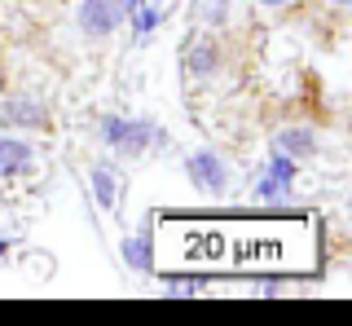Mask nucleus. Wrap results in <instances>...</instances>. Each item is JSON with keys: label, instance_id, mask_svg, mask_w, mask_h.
<instances>
[{"label": "nucleus", "instance_id": "nucleus-3", "mask_svg": "<svg viewBox=\"0 0 352 326\" xmlns=\"http://www.w3.org/2000/svg\"><path fill=\"white\" fill-rule=\"evenodd\" d=\"M0 124L14 128V133H49L53 111L36 93H9V97H0Z\"/></svg>", "mask_w": 352, "mask_h": 326}, {"label": "nucleus", "instance_id": "nucleus-16", "mask_svg": "<svg viewBox=\"0 0 352 326\" xmlns=\"http://www.w3.org/2000/svg\"><path fill=\"white\" fill-rule=\"evenodd\" d=\"M9 252H14V238H0V260H9Z\"/></svg>", "mask_w": 352, "mask_h": 326}, {"label": "nucleus", "instance_id": "nucleus-9", "mask_svg": "<svg viewBox=\"0 0 352 326\" xmlns=\"http://www.w3.org/2000/svg\"><path fill=\"white\" fill-rule=\"evenodd\" d=\"M251 194H256L260 203H269V208H278V203H286L295 194V181H286V177H278V172L260 168L256 181H251Z\"/></svg>", "mask_w": 352, "mask_h": 326}, {"label": "nucleus", "instance_id": "nucleus-4", "mask_svg": "<svg viewBox=\"0 0 352 326\" xmlns=\"http://www.w3.org/2000/svg\"><path fill=\"white\" fill-rule=\"evenodd\" d=\"M124 23H128L124 0H80V9H75V31L84 40H110Z\"/></svg>", "mask_w": 352, "mask_h": 326}, {"label": "nucleus", "instance_id": "nucleus-13", "mask_svg": "<svg viewBox=\"0 0 352 326\" xmlns=\"http://www.w3.org/2000/svg\"><path fill=\"white\" fill-rule=\"evenodd\" d=\"M207 287H212V282H207V278H198V274H168V278H163V296H168V300L203 296Z\"/></svg>", "mask_w": 352, "mask_h": 326}, {"label": "nucleus", "instance_id": "nucleus-17", "mask_svg": "<svg viewBox=\"0 0 352 326\" xmlns=\"http://www.w3.org/2000/svg\"><path fill=\"white\" fill-rule=\"evenodd\" d=\"M330 5H335V9H352V0H330Z\"/></svg>", "mask_w": 352, "mask_h": 326}, {"label": "nucleus", "instance_id": "nucleus-15", "mask_svg": "<svg viewBox=\"0 0 352 326\" xmlns=\"http://www.w3.org/2000/svg\"><path fill=\"white\" fill-rule=\"evenodd\" d=\"M251 5H260V9H273V14H282V9H291L295 0H251Z\"/></svg>", "mask_w": 352, "mask_h": 326}, {"label": "nucleus", "instance_id": "nucleus-7", "mask_svg": "<svg viewBox=\"0 0 352 326\" xmlns=\"http://www.w3.org/2000/svg\"><path fill=\"white\" fill-rule=\"evenodd\" d=\"M88 190H93V203L102 212L115 216L119 203H124V177H119V168L110 159H97L93 168H88Z\"/></svg>", "mask_w": 352, "mask_h": 326}, {"label": "nucleus", "instance_id": "nucleus-2", "mask_svg": "<svg viewBox=\"0 0 352 326\" xmlns=\"http://www.w3.org/2000/svg\"><path fill=\"white\" fill-rule=\"evenodd\" d=\"M181 67L190 80H216L220 71H225V40L216 36V31H194L190 40H185V53H181Z\"/></svg>", "mask_w": 352, "mask_h": 326}, {"label": "nucleus", "instance_id": "nucleus-14", "mask_svg": "<svg viewBox=\"0 0 352 326\" xmlns=\"http://www.w3.org/2000/svg\"><path fill=\"white\" fill-rule=\"evenodd\" d=\"M256 291H260V296H269V300H278V296H286L291 287H286L282 278H260V282H256Z\"/></svg>", "mask_w": 352, "mask_h": 326}, {"label": "nucleus", "instance_id": "nucleus-5", "mask_svg": "<svg viewBox=\"0 0 352 326\" xmlns=\"http://www.w3.org/2000/svg\"><path fill=\"white\" fill-rule=\"evenodd\" d=\"M185 177H190V186L198 194H229V181H234L225 155L212 150V146H198V150L185 155Z\"/></svg>", "mask_w": 352, "mask_h": 326}, {"label": "nucleus", "instance_id": "nucleus-10", "mask_svg": "<svg viewBox=\"0 0 352 326\" xmlns=\"http://www.w3.org/2000/svg\"><path fill=\"white\" fill-rule=\"evenodd\" d=\"M119 256H124V265L132 274H154V243L150 234H128L124 243H119Z\"/></svg>", "mask_w": 352, "mask_h": 326}, {"label": "nucleus", "instance_id": "nucleus-6", "mask_svg": "<svg viewBox=\"0 0 352 326\" xmlns=\"http://www.w3.org/2000/svg\"><path fill=\"white\" fill-rule=\"evenodd\" d=\"M40 172V155L31 141L14 133H0V181H27Z\"/></svg>", "mask_w": 352, "mask_h": 326}, {"label": "nucleus", "instance_id": "nucleus-8", "mask_svg": "<svg viewBox=\"0 0 352 326\" xmlns=\"http://www.w3.org/2000/svg\"><path fill=\"white\" fill-rule=\"evenodd\" d=\"M273 150H282V155H291V159H313L317 155V133L308 124H282L278 133H273Z\"/></svg>", "mask_w": 352, "mask_h": 326}, {"label": "nucleus", "instance_id": "nucleus-18", "mask_svg": "<svg viewBox=\"0 0 352 326\" xmlns=\"http://www.w3.org/2000/svg\"><path fill=\"white\" fill-rule=\"evenodd\" d=\"M124 5H128V14H132V9H137V5H141V0H124Z\"/></svg>", "mask_w": 352, "mask_h": 326}, {"label": "nucleus", "instance_id": "nucleus-1", "mask_svg": "<svg viewBox=\"0 0 352 326\" xmlns=\"http://www.w3.org/2000/svg\"><path fill=\"white\" fill-rule=\"evenodd\" d=\"M97 133L115 155L124 159H146V155H159V150L172 146L168 128L154 124V119H128V115H102L97 119Z\"/></svg>", "mask_w": 352, "mask_h": 326}, {"label": "nucleus", "instance_id": "nucleus-11", "mask_svg": "<svg viewBox=\"0 0 352 326\" xmlns=\"http://www.w3.org/2000/svg\"><path fill=\"white\" fill-rule=\"evenodd\" d=\"M194 23L207 31H220L234 23V0H194Z\"/></svg>", "mask_w": 352, "mask_h": 326}, {"label": "nucleus", "instance_id": "nucleus-12", "mask_svg": "<svg viewBox=\"0 0 352 326\" xmlns=\"http://www.w3.org/2000/svg\"><path fill=\"white\" fill-rule=\"evenodd\" d=\"M128 27H132V36H137L141 45H146L154 31L163 27V5H154V0H141V5L128 14Z\"/></svg>", "mask_w": 352, "mask_h": 326}]
</instances>
